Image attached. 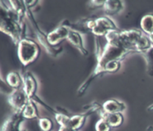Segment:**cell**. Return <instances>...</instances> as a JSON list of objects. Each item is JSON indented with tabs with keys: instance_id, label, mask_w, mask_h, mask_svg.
<instances>
[{
	"instance_id": "cell-1",
	"label": "cell",
	"mask_w": 153,
	"mask_h": 131,
	"mask_svg": "<svg viewBox=\"0 0 153 131\" xmlns=\"http://www.w3.org/2000/svg\"><path fill=\"white\" fill-rule=\"evenodd\" d=\"M108 43H117L130 51L144 53L152 45L150 43L147 34L139 30L133 29L128 31H114L106 34Z\"/></svg>"
},
{
	"instance_id": "cell-2",
	"label": "cell",
	"mask_w": 153,
	"mask_h": 131,
	"mask_svg": "<svg viewBox=\"0 0 153 131\" xmlns=\"http://www.w3.org/2000/svg\"><path fill=\"white\" fill-rule=\"evenodd\" d=\"M131 52L117 43H106L102 52L97 57L94 78L104 72H116L120 67V61Z\"/></svg>"
},
{
	"instance_id": "cell-3",
	"label": "cell",
	"mask_w": 153,
	"mask_h": 131,
	"mask_svg": "<svg viewBox=\"0 0 153 131\" xmlns=\"http://www.w3.org/2000/svg\"><path fill=\"white\" fill-rule=\"evenodd\" d=\"M1 23H0V29L1 31L4 34H8L13 39V41L16 44L25 39L23 38L24 28L20 17L14 11H9L7 8L4 10L2 7L1 10Z\"/></svg>"
},
{
	"instance_id": "cell-4",
	"label": "cell",
	"mask_w": 153,
	"mask_h": 131,
	"mask_svg": "<svg viewBox=\"0 0 153 131\" xmlns=\"http://www.w3.org/2000/svg\"><path fill=\"white\" fill-rule=\"evenodd\" d=\"M17 46V54L22 65H30L39 56L40 48L39 45L31 39L25 38L19 43Z\"/></svg>"
},
{
	"instance_id": "cell-5",
	"label": "cell",
	"mask_w": 153,
	"mask_h": 131,
	"mask_svg": "<svg viewBox=\"0 0 153 131\" xmlns=\"http://www.w3.org/2000/svg\"><path fill=\"white\" fill-rule=\"evenodd\" d=\"M87 27L96 36H106V34L114 31H119L118 27L107 16H101L95 20H90L87 23Z\"/></svg>"
},
{
	"instance_id": "cell-6",
	"label": "cell",
	"mask_w": 153,
	"mask_h": 131,
	"mask_svg": "<svg viewBox=\"0 0 153 131\" xmlns=\"http://www.w3.org/2000/svg\"><path fill=\"white\" fill-rule=\"evenodd\" d=\"M87 115H75L73 116H68L65 114L57 112L55 114V119L60 126H67L69 128L74 130L75 131H79L85 124Z\"/></svg>"
},
{
	"instance_id": "cell-7",
	"label": "cell",
	"mask_w": 153,
	"mask_h": 131,
	"mask_svg": "<svg viewBox=\"0 0 153 131\" xmlns=\"http://www.w3.org/2000/svg\"><path fill=\"white\" fill-rule=\"evenodd\" d=\"M30 100V99L28 98L27 94H25L23 87L15 89L7 97L8 103L12 107H13L15 112H22Z\"/></svg>"
},
{
	"instance_id": "cell-8",
	"label": "cell",
	"mask_w": 153,
	"mask_h": 131,
	"mask_svg": "<svg viewBox=\"0 0 153 131\" xmlns=\"http://www.w3.org/2000/svg\"><path fill=\"white\" fill-rule=\"evenodd\" d=\"M70 28L66 25H61L47 34V39L52 46H56L64 39H67Z\"/></svg>"
},
{
	"instance_id": "cell-9",
	"label": "cell",
	"mask_w": 153,
	"mask_h": 131,
	"mask_svg": "<svg viewBox=\"0 0 153 131\" xmlns=\"http://www.w3.org/2000/svg\"><path fill=\"white\" fill-rule=\"evenodd\" d=\"M24 119L22 112H15L3 124L2 131H22L20 130V125Z\"/></svg>"
},
{
	"instance_id": "cell-10",
	"label": "cell",
	"mask_w": 153,
	"mask_h": 131,
	"mask_svg": "<svg viewBox=\"0 0 153 131\" xmlns=\"http://www.w3.org/2000/svg\"><path fill=\"white\" fill-rule=\"evenodd\" d=\"M23 89L29 98L33 100L37 89V82L30 73H25L23 76Z\"/></svg>"
},
{
	"instance_id": "cell-11",
	"label": "cell",
	"mask_w": 153,
	"mask_h": 131,
	"mask_svg": "<svg viewBox=\"0 0 153 131\" xmlns=\"http://www.w3.org/2000/svg\"><path fill=\"white\" fill-rule=\"evenodd\" d=\"M67 40L74 47L76 48L83 55H88V51L85 47L83 38H82L81 34H79L78 31H76L75 30H72V29H70Z\"/></svg>"
},
{
	"instance_id": "cell-12",
	"label": "cell",
	"mask_w": 153,
	"mask_h": 131,
	"mask_svg": "<svg viewBox=\"0 0 153 131\" xmlns=\"http://www.w3.org/2000/svg\"><path fill=\"white\" fill-rule=\"evenodd\" d=\"M126 109L124 103L116 99H109L102 104V111L108 113H121Z\"/></svg>"
},
{
	"instance_id": "cell-13",
	"label": "cell",
	"mask_w": 153,
	"mask_h": 131,
	"mask_svg": "<svg viewBox=\"0 0 153 131\" xmlns=\"http://www.w3.org/2000/svg\"><path fill=\"white\" fill-rule=\"evenodd\" d=\"M100 115L101 118L104 119L111 127H118L124 121V116L121 113H108L102 111Z\"/></svg>"
},
{
	"instance_id": "cell-14",
	"label": "cell",
	"mask_w": 153,
	"mask_h": 131,
	"mask_svg": "<svg viewBox=\"0 0 153 131\" xmlns=\"http://www.w3.org/2000/svg\"><path fill=\"white\" fill-rule=\"evenodd\" d=\"M103 9L108 15H115L123 9V3L120 1L114 0L105 1L103 4Z\"/></svg>"
},
{
	"instance_id": "cell-15",
	"label": "cell",
	"mask_w": 153,
	"mask_h": 131,
	"mask_svg": "<svg viewBox=\"0 0 153 131\" xmlns=\"http://www.w3.org/2000/svg\"><path fill=\"white\" fill-rule=\"evenodd\" d=\"M140 26L142 31L147 35L153 33V13H148L142 17Z\"/></svg>"
},
{
	"instance_id": "cell-16",
	"label": "cell",
	"mask_w": 153,
	"mask_h": 131,
	"mask_svg": "<svg viewBox=\"0 0 153 131\" xmlns=\"http://www.w3.org/2000/svg\"><path fill=\"white\" fill-rule=\"evenodd\" d=\"M22 115L25 119H35L39 118V112L36 105L34 104L33 100H30L27 105L25 106L24 110L22 111Z\"/></svg>"
},
{
	"instance_id": "cell-17",
	"label": "cell",
	"mask_w": 153,
	"mask_h": 131,
	"mask_svg": "<svg viewBox=\"0 0 153 131\" xmlns=\"http://www.w3.org/2000/svg\"><path fill=\"white\" fill-rule=\"evenodd\" d=\"M6 80L8 85L13 88L14 89L21 88L22 84H23V79H22L18 72L16 71L9 72L7 75Z\"/></svg>"
},
{
	"instance_id": "cell-18",
	"label": "cell",
	"mask_w": 153,
	"mask_h": 131,
	"mask_svg": "<svg viewBox=\"0 0 153 131\" xmlns=\"http://www.w3.org/2000/svg\"><path fill=\"white\" fill-rule=\"evenodd\" d=\"M39 125L42 131H52L53 123L49 118H39Z\"/></svg>"
},
{
	"instance_id": "cell-19",
	"label": "cell",
	"mask_w": 153,
	"mask_h": 131,
	"mask_svg": "<svg viewBox=\"0 0 153 131\" xmlns=\"http://www.w3.org/2000/svg\"><path fill=\"white\" fill-rule=\"evenodd\" d=\"M144 54L147 58L148 72L151 75H153V46H152L149 49L147 50L144 53Z\"/></svg>"
},
{
	"instance_id": "cell-20",
	"label": "cell",
	"mask_w": 153,
	"mask_h": 131,
	"mask_svg": "<svg viewBox=\"0 0 153 131\" xmlns=\"http://www.w3.org/2000/svg\"><path fill=\"white\" fill-rule=\"evenodd\" d=\"M111 126L109 124L102 118H100L98 121L96 123L95 125V130L96 131H110L111 130Z\"/></svg>"
},
{
	"instance_id": "cell-21",
	"label": "cell",
	"mask_w": 153,
	"mask_h": 131,
	"mask_svg": "<svg viewBox=\"0 0 153 131\" xmlns=\"http://www.w3.org/2000/svg\"><path fill=\"white\" fill-rule=\"evenodd\" d=\"M58 131H75V130H72V129L69 128V127H67V126H63V125H62V126H60Z\"/></svg>"
},
{
	"instance_id": "cell-22",
	"label": "cell",
	"mask_w": 153,
	"mask_h": 131,
	"mask_svg": "<svg viewBox=\"0 0 153 131\" xmlns=\"http://www.w3.org/2000/svg\"><path fill=\"white\" fill-rule=\"evenodd\" d=\"M147 36H148V39H149V40H150V43L153 46V33H152V34H148Z\"/></svg>"
},
{
	"instance_id": "cell-23",
	"label": "cell",
	"mask_w": 153,
	"mask_h": 131,
	"mask_svg": "<svg viewBox=\"0 0 153 131\" xmlns=\"http://www.w3.org/2000/svg\"><path fill=\"white\" fill-rule=\"evenodd\" d=\"M148 110H153V104L152 105H151V106H149V107H148Z\"/></svg>"
}]
</instances>
